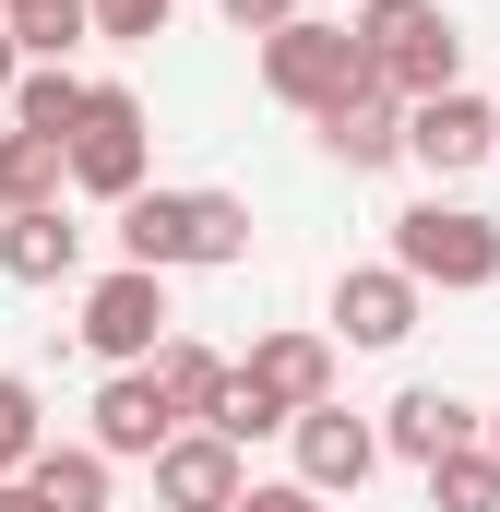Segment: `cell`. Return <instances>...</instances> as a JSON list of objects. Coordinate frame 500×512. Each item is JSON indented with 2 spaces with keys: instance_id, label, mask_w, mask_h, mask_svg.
<instances>
[{
  "instance_id": "obj_1",
  "label": "cell",
  "mask_w": 500,
  "mask_h": 512,
  "mask_svg": "<svg viewBox=\"0 0 500 512\" xmlns=\"http://www.w3.org/2000/svg\"><path fill=\"white\" fill-rule=\"evenodd\" d=\"M120 262H143V274L250 262V203L239 191H131L120 203Z\"/></svg>"
},
{
  "instance_id": "obj_2",
  "label": "cell",
  "mask_w": 500,
  "mask_h": 512,
  "mask_svg": "<svg viewBox=\"0 0 500 512\" xmlns=\"http://www.w3.org/2000/svg\"><path fill=\"white\" fill-rule=\"evenodd\" d=\"M370 48H358V24L346 12H298L286 36H262V96L274 108H298V120H334L346 96H370Z\"/></svg>"
},
{
  "instance_id": "obj_3",
  "label": "cell",
  "mask_w": 500,
  "mask_h": 512,
  "mask_svg": "<svg viewBox=\"0 0 500 512\" xmlns=\"http://www.w3.org/2000/svg\"><path fill=\"white\" fill-rule=\"evenodd\" d=\"M346 24H358L370 72L405 96V108H429V96H453V84H465V24H453L441 0H358Z\"/></svg>"
},
{
  "instance_id": "obj_4",
  "label": "cell",
  "mask_w": 500,
  "mask_h": 512,
  "mask_svg": "<svg viewBox=\"0 0 500 512\" xmlns=\"http://www.w3.org/2000/svg\"><path fill=\"white\" fill-rule=\"evenodd\" d=\"M393 262L417 286H441V298H477V286H500V215H477V203H405L393 215Z\"/></svg>"
},
{
  "instance_id": "obj_5",
  "label": "cell",
  "mask_w": 500,
  "mask_h": 512,
  "mask_svg": "<svg viewBox=\"0 0 500 512\" xmlns=\"http://www.w3.org/2000/svg\"><path fill=\"white\" fill-rule=\"evenodd\" d=\"M167 274H143V262H120V274H96L84 286V358H108V370H155V346H167Z\"/></svg>"
},
{
  "instance_id": "obj_6",
  "label": "cell",
  "mask_w": 500,
  "mask_h": 512,
  "mask_svg": "<svg viewBox=\"0 0 500 512\" xmlns=\"http://www.w3.org/2000/svg\"><path fill=\"white\" fill-rule=\"evenodd\" d=\"M143 155H155L143 96H131V84H96V108H84V131H72V191L131 203V191H143Z\"/></svg>"
},
{
  "instance_id": "obj_7",
  "label": "cell",
  "mask_w": 500,
  "mask_h": 512,
  "mask_svg": "<svg viewBox=\"0 0 500 512\" xmlns=\"http://www.w3.org/2000/svg\"><path fill=\"white\" fill-rule=\"evenodd\" d=\"M179 429H191V417L167 405V382H155V370H108V382H96V429H84V441H96L108 465H155Z\"/></svg>"
},
{
  "instance_id": "obj_8",
  "label": "cell",
  "mask_w": 500,
  "mask_h": 512,
  "mask_svg": "<svg viewBox=\"0 0 500 512\" xmlns=\"http://www.w3.org/2000/svg\"><path fill=\"white\" fill-rule=\"evenodd\" d=\"M405 155H417L429 179H465V167H489V155H500V108L453 84V96H429V108H405Z\"/></svg>"
},
{
  "instance_id": "obj_9",
  "label": "cell",
  "mask_w": 500,
  "mask_h": 512,
  "mask_svg": "<svg viewBox=\"0 0 500 512\" xmlns=\"http://www.w3.org/2000/svg\"><path fill=\"white\" fill-rule=\"evenodd\" d=\"M465 441H489V417H477L465 393H441V382H405L393 405H381V453H405L417 477H429L441 453H465Z\"/></svg>"
},
{
  "instance_id": "obj_10",
  "label": "cell",
  "mask_w": 500,
  "mask_h": 512,
  "mask_svg": "<svg viewBox=\"0 0 500 512\" xmlns=\"http://www.w3.org/2000/svg\"><path fill=\"white\" fill-rule=\"evenodd\" d=\"M417 298H429V286H417L405 262H346V274H334V334H346V346H405V334H417Z\"/></svg>"
},
{
  "instance_id": "obj_11",
  "label": "cell",
  "mask_w": 500,
  "mask_h": 512,
  "mask_svg": "<svg viewBox=\"0 0 500 512\" xmlns=\"http://www.w3.org/2000/svg\"><path fill=\"white\" fill-rule=\"evenodd\" d=\"M155 501H167V512H239V501H250L239 441H215V429H179V441L155 453Z\"/></svg>"
},
{
  "instance_id": "obj_12",
  "label": "cell",
  "mask_w": 500,
  "mask_h": 512,
  "mask_svg": "<svg viewBox=\"0 0 500 512\" xmlns=\"http://www.w3.org/2000/svg\"><path fill=\"white\" fill-rule=\"evenodd\" d=\"M286 441H298V489H322V501L370 489V465H381V429H370V417H346V405H310Z\"/></svg>"
},
{
  "instance_id": "obj_13",
  "label": "cell",
  "mask_w": 500,
  "mask_h": 512,
  "mask_svg": "<svg viewBox=\"0 0 500 512\" xmlns=\"http://www.w3.org/2000/svg\"><path fill=\"white\" fill-rule=\"evenodd\" d=\"M322 155H334L346 179H370V167H393V155H405V96H393V84H370V96H346V108L322 120Z\"/></svg>"
},
{
  "instance_id": "obj_14",
  "label": "cell",
  "mask_w": 500,
  "mask_h": 512,
  "mask_svg": "<svg viewBox=\"0 0 500 512\" xmlns=\"http://www.w3.org/2000/svg\"><path fill=\"white\" fill-rule=\"evenodd\" d=\"M239 370H250L262 393H274L286 417H310V405H334V346H322V334H262V346H250Z\"/></svg>"
},
{
  "instance_id": "obj_15",
  "label": "cell",
  "mask_w": 500,
  "mask_h": 512,
  "mask_svg": "<svg viewBox=\"0 0 500 512\" xmlns=\"http://www.w3.org/2000/svg\"><path fill=\"white\" fill-rule=\"evenodd\" d=\"M84 262V227L60 215V203H24V215H0V274L12 286H60Z\"/></svg>"
},
{
  "instance_id": "obj_16",
  "label": "cell",
  "mask_w": 500,
  "mask_h": 512,
  "mask_svg": "<svg viewBox=\"0 0 500 512\" xmlns=\"http://www.w3.org/2000/svg\"><path fill=\"white\" fill-rule=\"evenodd\" d=\"M84 108H96V84H84V72H60V60H36V72L12 84V131H36V143H72Z\"/></svg>"
},
{
  "instance_id": "obj_17",
  "label": "cell",
  "mask_w": 500,
  "mask_h": 512,
  "mask_svg": "<svg viewBox=\"0 0 500 512\" xmlns=\"http://www.w3.org/2000/svg\"><path fill=\"white\" fill-rule=\"evenodd\" d=\"M24 489L48 512H108V453H96V441H48V453L24 465Z\"/></svg>"
},
{
  "instance_id": "obj_18",
  "label": "cell",
  "mask_w": 500,
  "mask_h": 512,
  "mask_svg": "<svg viewBox=\"0 0 500 512\" xmlns=\"http://www.w3.org/2000/svg\"><path fill=\"white\" fill-rule=\"evenodd\" d=\"M155 382H167V405H179V417L203 429V417L227 405V382H239V370H227L215 346H191V334H167V346H155Z\"/></svg>"
},
{
  "instance_id": "obj_19",
  "label": "cell",
  "mask_w": 500,
  "mask_h": 512,
  "mask_svg": "<svg viewBox=\"0 0 500 512\" xmlns=\"http://www.w3.org/2000/svg\"><path fill=\"white\" fill-rule=\"evenodd\" d=\"M0 24L24 36V60H72L96 36V0H0Z\"/></svg>"
},
{
  "instance_id": "obj_20",
  "label": "cell",
  "mask_w": 500,
  "mask_h": 512,
  "mask_svg": "<svg viewBox=\"0 0 500 512\" xmlns=\"http://www.w3.org/2000/svg\"><path fill=\"white\" fill-rule=\"evenodd\" d=\"M429 512H500V453L489 441H465V453L429 465Z\"/></svg>"
},
{
  "instance_id": "obj_21",
  "label": "cell",
  "mask_w": 500,
  "mask_h": 512,
  "mask_svg": "<svg viewBox=\"0 0 500 512\" xmlns=\"http://www.w3.org/2000/svg\"><path fill=\"white\" fill-rule=\"evenodd\" d=\"M203 429H215V441H239V453H250V441H274V429H298V417H286V405H274V393H262V382L239 370V382H227V405H215Z\"/></svg>"
},
{
  "instance_id": "obj_22",
  "label": "cell",
  "mask_w": 500,
  "mask_h": 512,
  "mask_svg": "<svg viewBox=\"0 0 500 512\" xmlns=\"http://www.w3.org/2000/svg\"><path fill=\"white\" fill-rule=\"evenodd\" d=\"M36 453H48V417H36V382H12V370H0V477H24Z\"/></svg>"
},
{
  "instance_id": "obj_23",
  "label": "cell",
  "mask_w": 500,
  "mask_h": 512,
  "mask_svg": "<svg viewBox=\"0 0 500 512\" xmlns=\"http://www.w3.org/2000/svg\"><path fill=\"white\" fill-rule=\"evenodd\" d=\"M167 12L179 0H96V36L108 48H143V36H167Z\"/></svg>"
},
{
  "instance_id": "obj_24",
  "label": "cell",
  "mask_w": 500,
  "mask_h": 512,
  "mask_svg": "<svg viewBox=\"0 0 500 512\" xmlns=\"http://www.w3.org/2000/svg\"><path fill=\"white\" fill-rule=\"evenodd\" d=\"M215 12H227V24H239V36H286V24H298V12H310V0H215Z\"/></svg>"
},
{
  "instance_id": "obj_25",
  "label": "cell",
  "mask_w": 500,
  "mask_h": 512,
  "mask_svg": "<svg viewBox=\"0 0 500 512\" xmlns=\"http://www.w3.org/2000/svg\"><path fill=\"white\" fill-rule=\"evenodd\" d=\"M239 512H322V489H298V477H262Z\"/></svg>"
},
{
  "instance_id": "obj_26",
  "label": "cell",
  "mask_w": 500,
  "mask_h": 512,
  "mask_svg": "<svg viewBox=\"0 0 500 512\" xmlns=\"http://www.w3.org/2000/svg\"><path fill=\"white\" fill-rule=\"evenodd\" d=\"M24 72H36V60H24V36L0 24V108H12V84H24Z\"/></svg>"
},
{
  "instance_id": "obj_27",
  "label": "cell",
  "mask_w": 500,
  "mask_h": 512,
  "mask_svg": "<svg viewBox=\"0 0 500 512\" xmlns=\"http://www.w3.org/2000/svg\"><path fill=\"white\" fill-rule=\"evenodd\" d=\"M0 512H48V501H36V489H24V477H0Z\"/></svg>"
},
{
  "instance_id": "obj_28",
  "label": "cell",
  "mask_w": 500,
  "mask_h": 512,
  "mask_svg": "<svg viewBox=\"0 0 500 512\" xmlns=\"http://www.w3.org/2000/svg\"><path fill=\"white\" fill-rule=\"evenodd\" d=\"M0 215H12V155H0Z\"/></svg>"
},
{
  "instance_id": "obj_29",
  "label": "cell",
  "mask_w": 500,
  "mask_h": 512,
  "mask_svg": "<svg viewBox=\"0 0 500 512\" xmlns=\"http://www.w3.org/2000/svg\"><path fill=\"white\" fill-rule=\"evenodd\" d=\"M310 12H346V0H310Z\"/></svg>"
},
{
  "instance_id": "obj_30",
  "label": "cell",
  "mask_w": 500,
  "mask_h": 512,
  "mask_svg": "<svg viewBox=\"0 0 500 512\" xmlns=\"http://www.w3.org/2000/svg\"><path fill=\"white\" fill-rule=\"evenodd\" d=\"M489 453H500V417H489Z\"/></svg>"
}]
</instances>
